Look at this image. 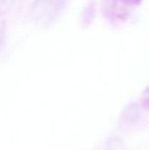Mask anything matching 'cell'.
<instances>
[{
  "instance_id": "6da1fadb",
  "label": "cell",
  "mask_w": 149,
  "mask_h": 150,
  "mask_svg": "<svg viewBox=\"0 0 149 150\" xmlns=\"http://www.w3.org/2000/svg\"><path fill=\"white\" fill-rule=\"evenodd\" d=\"M68 0H34L31 8V16L34 21L47 26L57 20Z\"/></svg>"
},
{
  "instance_id": "7a4b0ae2",
  "label": "cell",
  "mask_w": 149,
  "mask_h": 150,
  "mask_svg": "<svg viewBox=\"0 0 149 150\" xmlns=\"http://www.w3.org/2000/svg\"><path fill=\"white\" fill-rule=\"evenodd\" d=\"M15 1L16 0H0V16L7 13Z\"/></svg>"
},
{
  "instance_id": "3957f363",
  "label": "cell",
  "mask_w": 149,
  "mask_h": 150,
  "mask_svg": "<svg viewBox=\"0 0 149 150\" xmlns=\"http://www.w3.org/2000/svg\"><path fill=\"white\" fill-rule=\"evenodd\" d=\"M7 26L4 21H0V50L2 48L6 36Z\"/></svg>"
},
{
  "instance_id": "277c9868",
  "label": "cell",
  "mask_w": 149,
  "mask_h": 150,
  "mask_svg": "<svg viewBox=\"0 0 149 150\" xmlns=\"http://www.w3.org/2000/svg\"><path fill=\"white\" fill-rule=\"evenodd\" d=\"M125 7H135L138 6L143 1V0H117Z\"/></svg>"
},
{
  "instance_id": "5b68a950",
  "label": "cell",
  "mask_w": 149,
  "mask_h": 150,
  "mask_svg": "<svg viewBox=\"0 0 149 150\" xmlns=\"http://www.w3.org/2000/svg\"><path fill=\"white\" fill-rule=\"evenodd\" d=\"M142 103L143 107L149 111V86H148L142 95Z\"/></svg>"
}]
</instances>
